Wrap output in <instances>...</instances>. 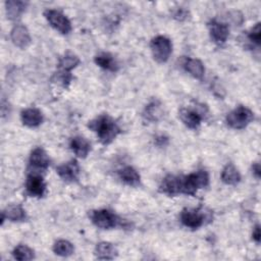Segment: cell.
Wrapping results in <instances>:
<instances>
[{
    "label": "cell",
    "instance_id": "cell-1",
    "mask_svg": "<svg viewBox=\"0 0 261 261\" xmlns=\"http://www.w3.org/2000/svg\"><path fill=\"white\" fill-rule=\"evenodd\" d=\"M89 127L93 129L103 145L110 144L120 133L118 124L108 115L103 114L90 121Z\"/></svg>",
    "mask_w": 261,
    "mask_h": 261
},
{
    "label": "cell",
    "instance_id": "cell-2",
    "mask_svg": "<svg viewBox=\"0 0 261 261\" xmlns=\"http://www.w3.org/2000/svg\"><path fill=\"white\" fill-rule=\"evenodd\" d=\"M209 176L205 170H199L181 177V193L194 196L198 189L205 188L208 185Z\"/></svg>",
    "mask_w": 261,
    "mask_h": 261
},
{
    "label": "cell",
    "instance_id": "cell-3",
    "mask_svg": "<svg viewBox=\"0 0 261 261\" xmlns=\"http://www.w3.org/2000/svg\"><path fill=\"white\" fill-rule=\"evenodd\" d=\"M254 119V113L245 106H239L226 115V123L234 128H245Z\"/></svg>",
    "mask_w": 261,
    "mask_h": 261
},
{
    "label": "cell",
    "instance_id": "cell-4",
    "mask_svg": "<svg viewBox=\"0 0 261 261\" xmlns=\"http://www.w3.org/2000/svg\"><path fill=\"white\" fill-rule=\"evenodd\" d=\"M150 47L154 59L159 63L166 62L172 52L171 41L164 36H157L152 39Z\"/></svg>",
    "mask_w": 261,
    "mask_h": 261
},
{
    "label": "cell",
    "instance_id": "cell-5",
    "mask_svg": "<svg viewBox=\"0 0 261 261\" xmlns=\"http://www.w3.org/2000/svg\"><path fill=\"white\" fill-rule=\"evenodd\" d=\"M44 15L48 22L61 34H68L71 31V23L69 19L60 11L55 9H47L44 11Z\"/></svg>",
    "mask_w": 261,
    "mask_h": 261
},
{
    "label": "cell",
    "instance_id": "cell-6",
    "mask_svg": "<svg viewBox=\"0 0 261 261\" xmlns=\"http://www.w3.org/2000/svg\"><path fill=\"white\" fill-rule=\"evenodd\" d=\"M91 219L93 223L102 229H109L117 225V216L107 209H101L93 211L91 214Z\"/></svg>",
    "mask_w": 261,
    "mask_h": 261
},
{
    "label": "cell",
    "instance_id": "cell-7",
    "mask_svg": "<svg viewBox=\"0 0 261 261\" xmlns=\"http://www.w3.org/2000/svg\"><path fill=\"white\" fill-rule=\"evenodd\" d=\"M205 215L200 210L184 209L180 213V221L182 224L190 228H198L205 221Z\"/></svg>",
    "mask_w": 261,
    "mask_h": 261
},
{
    "label": "cell",
    "instance_id": "cell-8",
    "mask_svg": "<svg viewBox=\"0 0 261 261\" xmlns=\"http://www.w3.org/2000/svg\"><path fill=\"white\" fill-rule=\"evenodd\" d=\"M208 28L210 37L213 40V42L219 45L225 43L229 35V29L225 23L213 19L208 23Z\"/></svg>",
    "mask_w": 261,
    "mask_h": 261
},
{
    "label": "cell",
    "instance_id": "cell-9",
    "mask_svg": "<svg viewBox=\"0 0 261 261\" xmlns=\"http://www.w3.org/2000/svg\"><path fill=\"white\" fill-rule=\"evenodd\" d=\"M25 189L29 195L32 197H42L46 190V185L43 177L37 173H31L27 177Z\"/></svg>",
    "mask_w": 261,
    "mask_h": 261
},
{
    "label": "cell",
    "instance_id": "cell-10",
    "mask_svg": "<svg viewBox=\"0 0 261 261\" xmlns=\"http://www.w3.org/2000/svg\"><path fill=\"white\" fill-rule=\"evenodd\" d=\"M12 43L21 49L27 48L31 44V36L28 29L22 24H16L10 32Z\"/></svg>",
    "mask_w": 261,
    "mask_h": 261
},
{
    "label": "cell",
    "instance_id": "cell-11",
    "mask_svg": "<svg viewBox=\"0 0 261 261\" xmlns=\"http://www.w3.org/2000/svg\"><path fill=\"white\" fill-rule=\"evenodd\" d=\"M56 170L58 175L65 181H75L79 178L80 167L74 159L59 165Z\"/></svg>",
    "mask_w": 261,
    "mask_h": 261
},
{
    "label": "cell",
    "instance_id": "cell-12",
    "mask_svg": "<svg viewBox=\"0 0 261 261\" xmlns=\"http://www.w3.org/2000/svg\"><path fill=\"white\" fill-rule=\"evenodd\" d=\"M160 190L166 195L174 196L181 193V176H175V175H167L163 178Z\"/></svg>",
    "mask_w": 261,
    "mask_h": 261
},
{
    "label": "cell",
    "instance_id": "cell-13",
    "mask_svg": "<svg viewBox=\"0 0 261 261\" xmlns=\"http://www.w3.org/2000/svg\"><path fill=\"white\" fill-rule=\"evenodd\" d=\"M20 117L22 123L29 127L39 126L43 121L42 112L37 108L24 109L23 111H21Z\"/></svg>",
    "mask_w": 261,
    "mask_h": 261
},
{
    "label": "cell",
    "instance_id": "cell-14",
    "mask_svg": "<svg viewBox=\"0 0 261 261\" xmlns=\"http://www.w3.org/2000/svg\"><path fill=\"white\" fill-rule=\"evenodd\" d=\"M179 117L185 125L192 129L198 128L202 121V116L199 114V112L190 108L181 109L179 112Z\"/></svg>",
    "mask_w": 261,
    "mask_h": 261
},
{
    "label": "cell",
    "instance_id": "cell-15",
    "mask_svg": "<svg viewBox=\"0 0 261 261\" xmlns=\"http://www.w3.org/2000/svg\"><path fill=\"white\" fill-rule=\"evenodd\" d=\"M30 163L38 169L45 170L50 164V159L47 153L42 148H36L33 150L30 156Z\"/></svg>",
    "mask_w": 261,
    "mask_h": 261
},
{
    "label": "cell",
    "instance_id": "cell-16",
    "mask_svg": "<svg viewBox=\"0 0 261 261\" xmlns=\"http://www.w3.org/2000/svg\"><path fill=\"white\" fill-rule=\"evenodd\" d=\"M70 149L77 157L86 158L91 150V145L85 138L76 136L70 141Z\"/></svg>",
    "mask_w": 261,
    "mask_h": 261
},
{
    "label": "cell",
    "instance_id": "cell-17",
    "mask_svg": "<svg viewBox=\"0 0 261 261\" xmlns=\"http://www.w3.org/2000/svg\"><path fill=\"white\" fill-rule=\"evenodd\" d=\"M5 218L10 221H23L27 218V214L21 206L10 205L2 212L1 223L4 222Z\"/></svg>",
    "mask_w": 261,
    "mask_h": 261
},
{
    "label": "cell",
    "instance_id": "cell-18",
    "mask_svg": "<svg viewBox=\"0 0 261 261\" xmlns=\"http://www.w3.org/2000/svg\"><path fill=\"white\" fill-rule=\"evenodd\" d=\"M95 254L98 259L101 260H110L113 259L117 255L116 248L108 243V242H101L97 244L95 249Z\"/></svg>",
    "mask_w": 261,
    "mask_h": 261
},
{
    "label": "cell",
    "instance_id": "cell-19",
    "mask_svg": "<svg viewBox=\"0 0 261 261\" xmlns=\"http://www.w3.org/2000/svg\"><path fill=\"white\" fill-rule=\"evenodd\" d=\"M184 67L191 75L198 80H201L204 76L205 68L203 63L199 59L187 58L184 62Z\"/></svg>",
    "mask_w": 261,
    "mask_h": 261
},
{
    "label": "cell",
    "instance_id": "cell-20",
    "mask_svg": "<svg viewBox=\"0 0 261 261\" xmlns=\"http://www.w3.org/2000/svg\"><path fill=\"white\" fill-rule=\"evenodd\" d=\"M6 6V14L7 17L11 20L18 18L21 13L24 11L27 3L23 1H16V0H8L5 3Z\"/></svg>",
    "mask_w": 261,
    "mask_h": 261
},
{
    "label": "cell",
    "instance_id": "cell-21",
    "mask_svg": "<svg viewBox=\"0 0 261 261\" xmlns=\"http://www.w3.org/2000/svg\"><path fill=\"white\" fill-rule=\"evenodd\" d=\"M95 62L101 68L109 70V71H116L118 69V64H117L116 60L109 53L103 52V53L98 54L95 57Z\"/></svg>",
    "mask_w": 261,
    "mask_h": 261
},
{
    "label": "cell",
    "instance_id": "cell-22",
    "mask_svg": "<svg viewBox=\"0 0 261 261\" xmlns=\"http://www.w3.org/2000/svg\"><path fill=\"white\" fill-rule=\"evenodd\" d=\"M221 179L226 185H237L241 180V174L233 164L228 163L224 166L221 172Z\"/></svg>",
    "mask_w": 261,
    "mask_h": 261
},
{
    "label": "cell",
    "instance_id": "cell-23",
    "mask_svg": "<svg viewBox=\"0 0 261 261\" xmlns=\"http://www.w3.org/2000/svg\"><path fill=\"white\" fill-rule=\"evenodd\" d=\"M119 177L120 179L132 187H136L140 184V174L137 172V170L130 166H125L121 170H119Z\"/></svg>",
    "mask_w": 261,
    "mask_h": 261
},
{
    "label": "cell",
    "instance_id": "cell-24",
    "mask_svg": "<svg viewBox=\"0 0 261 261\" xmlns=\"http://www.w3.org/2000/svg\"><path fill=\"white\" fill-rule=\"evenodd\" d=\"M53 251L56 255H59V256H62V257H67V256H70L73 253L74 249H73L72 244L69 243L68 241L59 240L54 244Z\"/></svg>",
    "mask_w": 261,
    "mask_h": 261
},
{
    "label": "cell",
    "instance_id": "cell-25",
    "mask_svg": "<svg viewBox=\"0 0 261 261\" xmlns=\"http://www.w3.org/2000/svg\"><path fill=\"white\" fill-rule=\"evenodd\" d=\"M12 255H13L14 259L19 260V261L32 260V259L35 258L34 251H33L31 248H29L28 246H24V245H19V246H17V247L13 250Z\"/></svg>",
    "mask_w": 261,
    "mask_h": 261
},
{
    "label": "cell",
    "instance_id": "cell-26",
    "mask_svg": "<svg viewBox=\"0 0 261 261\" xmlns=\"http://www.w3.org/2000/svg\"><path fill=\"white\" fill-rule=\"evenodd\" d=\"M80 63V59L79 57H76L73 54H66L63 57L60 58L59 63H58V67L59 69L62 70H66V71H70L71 69H73L77 64Z\"/></svg>",
    "mask_w": 261,
    "mask_h": 261
},
{
    "label": "cell",
    "instance_id": "cell-27",
    "mask_svg": "<svg viewBox=\"0 0 261 261\" xmlns=\"http://www.w3.org/2000/svg\"><path fill=\"white\" fill-rule=\"evenodd\" d=\"M72 79V75L70 74V71H66V70H62V69H59L52 77V82L62 86V87H67L70 83Z\"/></svg>",
    "mask_w": 261,
    "mask_h": 261
},
{
    "label": "cell",
    "instance_id": "cell-28",
    "mask_svg": "<svg viewBox=\"0 0 261 261\" xmlns=\"http://www.w3.org/2000/svg\"><path fill=\"white\" fill-rule=\"evenodd\" d=\"M145 116L149 120H157V118L160 116V107H159V105L155 102L150 103L146 107Z\"/></svg>",
    "mask_w": 261,
    "mask_h": 261
},
{
    "label": "cell",
    "instance_id": "cell-29",
    "mask_svg": "<svg viewBox=\"0 0 261 261\" xmlns=\"http://www.w3.org/2000/svg\"><path fill=\"white\" fill-rule=\"evenodd\" d=\"M248 39L254 43L255 45H260V40H261V31H260V23L257 22L250 31L248 34Z\"/></svg>",
    "mask_w": 261,
    "mask_h": 261
},
{
    "label": "cell",
    "instance_id": "cell-30",
    "mask_svg": "<svg viewBox=\"0 0 261 261\" xmlns=\"http://www.w3.org/2000/svg\"><path fill=\"white\" fill-rule=\"evenodd\" d=\"M252 237H253V240H254L257 244L260 243V226H259V225H256V226L254 227Z\"/></svg>",
    "mask_w": 261,
    "mask_h": 261
},
{
    "label": "cell",
    "instance_id": "cell-31",
    "mask_svg": "<svg viewBox=\"0 0 261 261\" xmlns=\"http://www.w3.org/2000/svg\"><path fill=\"white\" fill-rule=\"evenodd\" d=\"M174 17L178 20H182L185 18H187V11L185 9H177V11L174 13Z\"/></svg>",
    "mask_w": 261,
    "mask_h": 261
},
{
    "label": "cell",
    "instance_id": "cell-32",
    "mask_svg": "<svg viewBox=\"0 0 261 261\" xmlns=\"http://www.w3.org/2000/svg\"><path fill=\"white\" fill-rule=\"evenodd\" d=\"M252 170H253L254 175H255L257 178H259L260 175H261V168H260V164H259L258 162H256V163L253 164Z\"/></svg>",
    "mask_w": 261,
    "mask_h": 261
}]
</instances>
